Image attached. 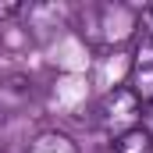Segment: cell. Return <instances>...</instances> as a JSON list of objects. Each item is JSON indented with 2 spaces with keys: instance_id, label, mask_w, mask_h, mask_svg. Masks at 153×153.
I'll use <instances>...</instances> for the list:
<instances>
[{
  "instance_id": "cell-1",
  "label": "cell",
  "mask_w": 153,
  "mask_h": 153,
  "mask_svg": "<svg viewBox=\"0 0 153 153\" xmlns=\"http://www.w3.org/2000/svg\"><path fill=\"white\" fill-rule=\"evenodd\" d=\"M78 32L96 50H117L139 32V7L125 0H100L78 11Z\"/></svg>"
},
{
  "instance_id": "cell-2",
  "label": "cell",
  "mask_w": 153,
  "mask_h": 153,
  "mask_svg": "<svg viewBox=\"0 0 153 153\" xmlns=\"http://www.w3.org/2000/svg\"><path fill=\"white\" fill-rule=\"evenodd\" d=\"M93 128H96L103 139H111V143L132 135L135 128H143V100H139L128 85L107 89V93L96 100V107H93Z\"/></svg>"
},
{
  "instance_id": "cell-3",
  "label": "cell",
  "mask_w": 153,
  "mask_h": 153,
  "mask_svg": "<svg viewBox=\"0 0 153 153\" xmlns=\"http://www.w3.org/2000/svg\"><path fill=\"white\" fill-rule=\"evenodd\" d=\"M36 100V82L25 71H7L0 75V121L22 117Z\"/></svg>"
},
{
  "instance_id": "cell-4",
  "label": "cell",
  "mask_w": 153,
  "mask_h": 153,
  "mask_svg": "<svg viewBox=\"0 0 153 153\" xmlns=\"http://www.w3.org/2000/svg\"><path fill=\"white\" fill-rule=\"evenodd\" d=\"M125 85L143 100V107L153 100V36H143L128 57V78Z\"/></svg>"
},
{
  "instance_id": "cell-5",
  "label": "cell",
  "mask_w": 153,
  "mask_h": 153,
  "mask_svg": "<svg viewBox=\"0 0 153 153\" xmlns=\"http://www.w3.org/2000/svg\"><path fill=\"white\" fill-rule=\"evenodd\" d=\"M29 153H82V150H78V143L68 132L46 128V132H39L36 139L29 143Z\"/></svg>"
},
{
  "instance_id": "cell-6",
  "label": "cell",
  "mask_w": 153,
  "mask_h": 153,
  "mask_svg": "<svg viewBox=\"0 0 153 153\" xmlns=\"http://www.w3.org/2000/svg\"><path fill=\"white\" fill-rule=\"evenodd\" d=\"M107 153H153V143H150V135H146L143 128H135L132 135L111 143V150H107Z\"/></svg>"
},
{
  "instance_id": "cell-7",
  "label": "cell",
  "mask_w": 153,
  "mask_h": 153,
  "mask_svg": "<svg viewBox=\"0 0 153 153\" xmlns=\"http://www.w3.org/2000/svg\"><path fill=\"white\" fill-rule=\"evenodd\" d=\"M29 7L25 4H18V0H0V22H7V18H22Z\"/></svg>"
},
{
  "instance_id": "cell-8",
  "label": "cell",
  "mask_w": 153,
  "mask_h": 153,
  "mask_svg": "<svg viewBox=\"0 0 153 153\" xmlns=\"http://www.w3.org/2000/svg\"><path fill=\"white\" fill-rule=\"evenodd\" d=\"M139 29H143V36H153V4L139 7Z\"/></svg>"
},
{
  "instance_id": "cell-9",
  "label": "cell",
  "mask_w": 153,
  "mask_h": 153,
  "mask_svg": "<svg viewBox=\"0 0 153 153\" xmlns=\"http://www.w3.org/2000/svg\"><path fill=\"white\" fill-rule=\"evenodd\" d=\"M143 132L150 135V143H153V100L143 107Z\"/></svg>"
}]
</instances>
